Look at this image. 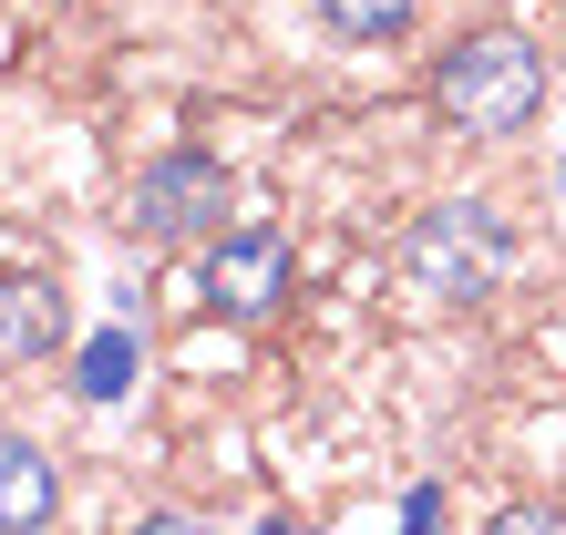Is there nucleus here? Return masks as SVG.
Masks as SVG:
<instances>
[{"mask_svg":"<svg viewBox=\"0 0 566 535\" xmlns=\"http://www.w3.org/2000/svg\"><path fill=\"white\" fill-rule=\"evenodd\" d=\"M432 114H443L453 134H525L546 104V62L525 31H463V42L432 52Z\"/></svg>","mask_w":566,"mask_h":535,"instance_id":"1","label":"nucleus"},{"mask_svg":"<svg viewBox=\"0 0 566 535\" xmlns=\"http://www.w3.org/2000/svg\"><path fill=\"white\" fill-rule=\"evenodd\" d=\"M227 207H238V186H227V165L196 155V145L155 155L135 176V227L165 238V248H176V238H227Z\"/></svg>","mask_w":566,"mask_h":535,"instance_id":"3","label":"nucleus"},{"mask_svg":"<svg viewBox=\"0 0 566 535\" xmlns=\"http://www.w3.org/2000/svg\"><path fill=\"white\" fill-rule=\"evenodd\" d=\"M52 505H62L52 463L31 453L21 432H0V525H11V535H31V525H52Z\"/></svg>","mask_w":566,"mask_h":535,"instance_id":"5","label":"nucleus"},{"mask_svg":"<svg viewBox=\"0 0 566 535\" xmlns=\"http://www.w3.org/2000/svg\"><path fill=\"white\" fill-rule=\"evenodd\" d=\"M207 298L227 319L289 310V238H269V227H227V238L207 248Z\"/></svg>","mask_w":566,"mask_h":535,"instance_id":"4","label":"nucleus"},{"mask_svg":"<svg viewBox=\"0 0 566 535\" xmlns=\"http://www.w3.org/2000/svg\"><path fill=\"white\" fill-rule=\"evenodd\" d=\"M319 21L340 31V42H391V31L412 21V0H319Z\"/></svg>","mask_w":566,"mask_h":535,"instance_id":"7","label":"nucleus"},{"mask_svg":"<svg viewBox=\"0 0 566 535\" xmlns=\"http://www.w3.org/2000/svg\"><path fill=\"white\" fill-rule=\"evenodd\" d=\"M62 350V298L42 279H0V360H42Z\"/></svg>","mask_w":566,"mask_h":535,"instance_id":"6","label":"nucleus"},{"mask_svg":"<svg viewBox=\"0 0 566 535\" xmlns=\"http://www.w3.org/2000/svg\"><path fill=\"white\" fill-rule=\"evenodd\" d=\"M124 360H135V350H124V340H104V350L83 360V391H93V401H104V391H124Z\"/></svg>","mask_w":566,"mask_h":535,"instance_id":"8","label":"nucleus"},{"mask_svg":"<svg viewBox=\"0 0 566 535\" xmlns=\"http://www.w3.org/2000/svg\"><path fill=\"white\" fill-rule=\"evenodd\" d=\"M505 217L484 207V196H443L432 217H412L402 238V279L432 298V310H474V298H494V279H505Z\"/></svg>","mask_w":566,"mask_h":535,"instance_id":"2","label":"nucleus"}]
</instances>
